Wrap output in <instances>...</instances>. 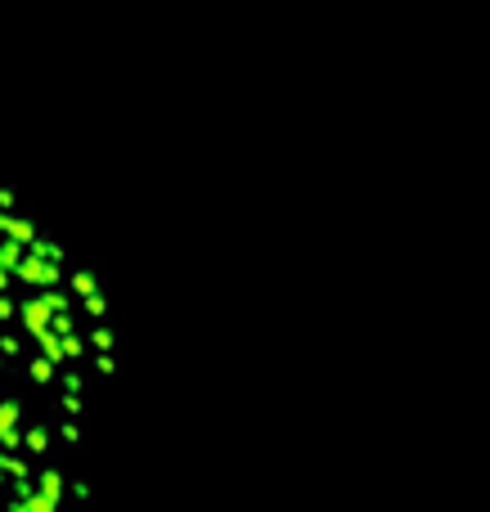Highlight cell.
Masks as SVG:
<instances>
[{"label": "cell", "mask_w": 490, "mask_h": 512, "mask_svg": "<svg viewBox=\"0 0 490 512\" xmlns=\"http://www.w3.org/2000/svg\"><path fill=\"white\" fill-rule=\"evenodd\" d=\"M68 279V270H63L59 261H50V256L32 252L27 248V256L14 265V283H23V288H54V283Z\"/></svg>", "instance_id": "obj_1"}, {"label": "cell", "mask_w": 490, "mask_h": 512, "mask_svg": "<svg viewBox=\"0 0 490 512\" xmlns=\"http://www.w3.org/2000/svg\"><path fill=\"white\" fill-rule=\"evenodd\" d=\"M18 324L27 328V337L45 333V328H54V306L41 297V292L32 288V297H23V301H18Z\"/></svg>", "instance_id": "obj_2"}, {"label": "cell", "mask_w": 490, "mask_h": 512, "mask_svg": "<svg viewBox=\"0 0 490 512\" xmlns=\"http://www.w3.org/2000/svg\"><path fill=\"white\" fill-rule=\"evenodd\" d=\"M54 427H45V423H23V450L32 454V459H50V450H54Z\"/></svg>", "instance_id": "obj_3"}, {"label": "cell", "mask_w": 490, "mask_h": 512, "mask_svg": "<svg viewBox=\"0 0 490 512\" xmlns=\"http://www.w3.org/2000/svg\"><path fill=\"white\" fill-rule=\"evenodd\" d=\"M23 378H27V382H32V387H50V382H54V378H59V364H54V360H50V355H45V351H41V355H32V360H27V364H23Z\"/></svg>", "instance_id": "obj_4"}, {"label": "cell", "mask_w": 490, "mask_h": 512, "mask_svg": "<svg viewBox=\"0 0 490 512\" xmlns=\"http://www.w3.org/2000/svg\"><path fill=\"white\" fill-rule=\"evenodd\" d=\"M54 436H59L63 450H86V427H81V418H59V427H54Z\"/></svg>", "instance_id": "obj_5"}, {"label": "cell", "mask_w": 490, "mask_h": 512, "mask_svg": "<svg viewBox=\"0 0 490 512\" xmlns=\"http://www.w3.org/2000/svg\"><path fill=\"white\" fill-rule=\"evenodd\" d=\"M36 486H41L50 499H63V490H68V472L54 468V463H45V468L36 472Z\"/></svg>", "instance_id": "obj_6"}, {"label": "cell", "mask_w": 490, "mask_h": 512, "mask_svg": "<svg viewBox=\"0 0 490 512\" xmlns=\"http://www.w3.org/2000/svg\"><path fill=\"white\" fill-rule=\"evenodd\" d=\"M36 234H41V225H36V221H27V216H18V212L5 216V239H18V243H27V248H32Z\"/></svg>", "instance_id": "obj_7"}, {"label": "cell", "mask_w": 490, "mask_h": 512, "mask_svg": "<svg viewBox=\"0 0 490 512\" xmlns=\"http://www.w3.org/2000/svg\"><path fill=\"white\" fill-rule=\"evenodd\" d=\"M68 288L77 292V297H90V292H99L104 283H99V270H90V265H77V270H68Z\"/></svg>", "instance_id": "obj_8"}, {"label": "cell", "mask_w": 490, "mask_h": 512, "mask_svg": "<svg viewBox=\"0 0 490 512\" xmlns=\"http://www.w3.org/2000/svg\"><path fill=\"white\" fill-rule=\"evenodd\" d=\"M32 252H41V256H50V261H68V248H63V243L59 239H50V234H36V239H32Z\"/></svg>", "instance_id": "obj_9"}, {"label": "cell", "mask_w": 490, "mask_h": 512, "mask_svg": "<svg viewBox=\"0 0 490 512\" xmlns=\"http://www.w3.org/2000/svg\"><path fill=\"white\" fill-rule=\"evenodd\" d=\"M90 369H95L99 378H117V373H122V364H117V351H95V355H90Z\"/></svg>", "instance_id": "obj_10"}, {"label": "cell", "mask_w": 490, "mask_h": 512, "mask_svg": "<svg viewBox=\"0 0 490 512\" xmlns=\"http://www.w3.org/2000/svg\"><path fill=\"white\" fill-rule=\"evenodd\" d=\"M90 351H117V333L104 324V319L90 328Z\"/></svg>", "instance_id": "obj_11"}, {"label": "cell", "mask_w": 490, "mask_h": 512, "mask_svg": "<svg viewBox=\"0 0 490 512\" xmlns=\"http://www.w3.org/2000/svg\"><path fill=\"white\" fill-rule=\"evenodd\" d=\"M77 301H81V315H90V319H95V324L108 315V297H104V288H99V292H90V297H77Z\"/></svg>", "instance_id": "obj_12"}, {"label": "cell", "mask_w": 490, "mask_h": 512, "mask_svg": "<svg viewBox=\"0 0 490 512\" xmlns=\"http://www.w3.org/2000/svg\"><path fill=\"white\" fill-rule=\"evenodd\" d=\"M36 292H41V297L50 301L54 310H72V297H77V292H72V288L63 292V283H54V288H36Z\"/></svg>", "instance_id": "obj_13"}, {"label": "cell", "mask_w": 490, "mask_h": 512, "mask_svg": "<svg viewBox=\"0 0 490 512\" xmlns=\"http://www.w3.org/2000/svg\"><path fill=\"white\" fill-rule=\"evenodd\" d=\"M59 409H63L68 418H81V414H86V396H81V391H63V396H59Z\"/></svg>", "instance_id": "obj_14"}, {"label": "cell", "mask_w": 490, "mask_h": 512, "mask_svg": "<svg viewBox=\"0 0 490 512\" xmlns=\"http://www.w3.org/2000/svg\"><path fill=\"white\" fill-rule=\"evenodd\" d=\"M0 355H5V364H18L23 360V342L14 333H0Z\"/></svg>", "instance_id": "obj_15"}, {"label": "cell", "mask_w": 490, "mask_h": 512, "mask_svg": "<svg viewBox=\"0 0 490 512\" xmlns=\"http://www.w3.org/2000/svg\"><path fill=\"white\" fill-rule=\"evenodd\" d=\"M86 342L90 337H81V333H63V351H68V360H86Z\"/></svg>", "instance_id": "obj_16"}, {"label": "cell", "mask_w": 490, "mask_h": 512, "mask_svg": "<svg viewBox=\"0 0 490 512\" xmlns=\"http://www.w3.org/2000/svg\"><path fill=\"white\" fill-rule=\"evenodd\" d=\"M59 387L63 391H81V396H86V373H81V369H63L59 373Z\"/></svg>", "instance_id": "obj_17"}, {"label": "cell", "mask_w": 490, "mask_h": 512, "mask_svg": "<svg viewBox=\"0 0 490 512\" xmlns=\"http://www.w3.org/2000/svg\"><path fill=\"white\" fill-rule=\"evenodd\" d=\"M18 319V301L9 292H0V324H14Z\"/></svg>", "instance_id": "obj_18"}, {"label": "cell", "mask_w": 490, "mask_h": 512, "mask_svg": "<svg viewBox=\"0 0 490 512\" xmlns=\"http://www.w3.org/2000/svg\"><path fill=\"white\" fill-rule=\"evenodd\" d=\"M54 333H77V319H72V310H54Z\"/></svg>", "instance_id": "obj_19"}, {"label": "cell", "mask_w": 490, "mask_h": 512, "mask_svg": "<svg viewBox=\"0 0 490 512\" xmlns=\"http://www.w3.org/2000/svg\"><path fill=\"white\" fill-rule=\"evenodd\" d=\"M68 495L77 499V504H86V499H90V486H86V481H68Z\"/></svg>", "instance_id": "obj_20"}, {"label": "cell", "mask_w": 490, "mask_h": 512, "mask_svg": "<svg viewBox=\"0 0 490 512\" xmlns=\"http://www.w3.org/2000/svg\"><path fill=\"white\" fill-rule=\"evenodd\" d=\"M14 207H18V194L14 189H0V212H14Z\"/></svg>", "instance_id": "obj_21"}, {"label": "cell", "mask_w": 490, "mask_h": 512, "mask_svg": "<svg viewBox=\"0 0 490 512\" xmlns=\"http://www.w3.org/2000/svg\"><path fill=\"white\" fill-rule=\"evenodd\" d=\"M9 283H14V270H9L5 256H0V292H9Z\"/></svg>", "instance_id": "obj_22"}, {"label": "cell", "mask_w": 490, "mask_h": 512, "mask_svg": "<svg viewBox=\"0 0 490 512\" xmlns=\"http://www.w3.org/2000/svg\"><path fill=\"white\" fill-rule=\"evenodd\" d=\"M0 360H5V355H0Z\"/></svg>", "instance_id": "obj_23"}]
</instances>
